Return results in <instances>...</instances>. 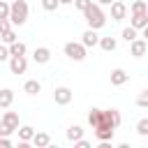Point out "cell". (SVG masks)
<instances>
[{"mask_svg":"<svg viewBox=\"0 0 148 148\" xmlns=\"http://www.w3.org/2000/svg\"><path fill=\"white\" fill-rule=\"evenodd\" d=\"M81 14H83L88 28H92V30H99V28L106 25V14H104L102 5H97V2H92V5H90L88 9H83Z\"/></svg>","mask_w":148,"mask_h":148,"instance_id":"6da1fadb","label":"cell"},{"mask_svg":"<svg viewBox=\"0 0 148 148\" xmlns=\"http://www.w3.org/2000/svg\"><path fill=\"white\" fill-rule=\"evenodd\" d=\"M9 21H12V25H23L28 21V2L25 0H12V5H9Z\"/></svg>","mask_w":148,"mask_h":148,"instance_id":"7a4b0ae2","label":"cell"},{"mask_svg":"<svg viewBox=\"0 0 148 148\" xmlns=\"http://www.w3.org/2000/svg\"><path fill=\"white\" fill-rule=\"evenodd\" d=\"M62 51H65V56L69 58V60H74V62H81V60H86V46L81 44V42H67L65 46H62Z\"/></svg>","mask_w":148,"mask_h":148,"instance_id":"3957f363","label":"cell"},{"mask_svg":"<svg viewBox=\"0 0 148 148\" xmlns=\"http://www.w3.org/2000/svg\"><path fill=\"white\" fill-rule=\"evenodd\" d=\"M72 97H74V92H72L67 86H58V88L53 90V102H56L58 106H67V104L72 102Z\"/></svg>","mask_w":148,"mask_h":148,"instance_id":"277c9868","label":"cell"},{"mask_svg":"<svg viewBox=\"0 0 148 148\" xmlns=\"http://www.w3.org/2000/svg\"><path fill=\"white\" fill-rule=\"evenodd\" d=\"M25 69H28L25 56H9V72L12 74H25Z\"/></svg>","mask_w":148,"mask_h":148,"instance_id":"5b68a950","label":"cell"},{"mask_svg":"<svg viewBox=\"0 0 148 148\" xmlns=\"http://www.w3.org/2000/svg\"><path fill=\"white\" fill-rule=\"evenodd\" d=\"M146 51H148V42H146V39L136 37V39L130 42V56H134V58H143Z\"/></svg>","mask_w":148,"mask_h":148,"instance_id":"8992f818","label":"cell"},{"mask_svg":"<svg viewBox=\"0 0 148 148\" xmlns=\"http://www.w3.org/2000/svg\"><path fill=\"white\" fill-rule=\"evenodd\" d=\"M109 7H111V18H113V21H123V18L127 16V5H125V0H113Z\"/></svg>","mask_w":148,"mask_h":148,"instance_id":"52a82bcc","label":"cell"},{"mask_svg":"<svg viewBox=\"0 0 148 148\" xmlns=\"http://www.w3.org/2000/svg\"><path fill=\"white\" fill-rule=\"evenodd\" d=\"M81 44H83L86 49H92V46H97V44H99V35H97V30L88 28V30L81 35Z\"/></svg>","mask_w":148,"mask_h":148,"instance_id":"ba28073f","label":"cell"},{"mask_svg":"<svg viewBox=\"0 0 148 148\" xmlns=\"http://www.w3.org/2000/svg\"><path fill=\"white\" fill-rule=\"evenodd\" d=\"M32 60H35L37 65H46V62L51 60V49H49V46H37V49L32 51Z\"/></svg>","mask_w":148,"mask_h":148,"instance_id":"9c48e42d","label":"cell"},{"mask_svg":"<svg viewBox=\"0 0 148 148\" xmlns=\"http://www.w3.org/2000/svg\"><path fill=\"white\" fill-rule=\"evenodd\" d=\"M130 81V74L123 69V67H116L113 72H111V86H125Z\"/></svg>","mask_w":148,"mask_h":148,"instance_id":"30bf717a","label":"cell"},{"mask_svg":"<svg viewBox=\"0 0 148 148\" xmlns=\"http://www.w3.org/2000/svg\"><path fill=\"white\" fill-rule=\"evenodd\" d=\"M0 120H2L12 132H16V130H18V113H16V111H5Z\"/></svg>","mask_w":148,"mask_h":148,"instance_id":"8fae6325","label":"cell"},{"mask_svg":"<svg viewBox=\"0 0 148 148\" xmlns=\"http://www.w3.org/2000/svg\"><path fill=\"white\" fill-rule=\"evenodd\" d=\"M14 102V90L12 88H2L0 90V109H9Z\"/></svg>","mask_w":148,"mask_h":148,"instance_id":"7c38bea8","label":"cell"},{"mask_svg":"<svg viewBox=\"0 0 148 148\" xmlns=\"http://www.w3.org/2000/svg\"><path fill=\"white\" fill-rule=\"evenodd\" d=\"M130 25H132V28H136V30L146 28V25H148V14H146V12H143V14H132Z\"/></svg>","mask_w":148,"mask_h":148,"instance_id":"4fadbf2b","label":"cell"},{"mask_svg":"<svg viewBox=\"0 0 148 148\" xmlns=\"http://www.w3.org/2000/svg\"><path fill=\"white\" fill-rule=\"evenodd\" d=\"M16 132H18V139H21V141H28V143H30L32 136H35V127H32V125H18Z\"/></svg>","mask_w":148,"mask_h":148,"instance_id":"5bb4252c","label":"cell"},{"mask_svg":"<svg viewBox=\"0 0 148 148\" xmlns=\"http://www.w3.org/2000/svg\"><path fill=\"white\" fill-rule=\"evenodd\" d=\"M102 51H106V53H111V51H116V46H118V42H116V37H99V44H97Z\"/></svg>","mask_w":148,"mask_h":148,"instance_id":"9a60e30c","label":"cell"},{"mask_svg":"<svg viewBox=\"0 0 148 148\" xmlns=\"http://www.w3.org/2000/svg\"><path fill=\"white\" fill-rule=\"evenodd\" d=\"M32 143H35L37 148H46V146H51V136H49L46 132H35Z\"/></svg>","mask_w":148,"mask_h":148,"instance_id":"2e32d148","label":"cell"},{"mask_svg":"<svg viewBox=\"0 0 148 148\" xmlns=\"http://www.w3.org/2000/svg\"><path fill=\"white\" fill-rule=\"evenodd\" d=\"M42 90V83L37 81V79H28L25 83H23V92H28V95H37Z\"/></svg>","mask_w":148,"mask_h":148,"instance_id":"e0dca14e","label":"cell"},{"mask_svg":"<svg viewBox=\"0 0 148 148\" xmlns=\"http://www.w3.org/2000/svg\"><path fill=\"white\" fill-rule=\"evenodd\" d=\"M9 46V56H25V51H28V46L23 44V42H12V44H7Z\"/></svg>","mask_w":148,"mask_h":148,"instance_id":"ac0fdd59","label":"cell"},{"mask_svg":"<svg viewBox=\"0 0 148 148\" xmlns=\"http://www.w3.org/2000/svg\"><path fill=\"white\" fill-rule=\"evenodd\" d=\"M65 136H67V141L74 143L76 139L83 136V127H81V125H72V127H67V134H65Z\"/></svg>","mask_w":148,"mask_h":148,"instance_id":"d6986e66","label":"cell"},{"mask_svg":"<svg viewBox=\"0 0 148 148\" xmlns=\"http://www.w3.org/2000/svg\"><path fill=\"white\" fill-rule=\"evenodd\" d=\"M143 12H148L146 0H134V2L130 5V14H143Z\"/></svg>","mask_w":148,"mask_h":148,"instance_id":"ffe728a7","label":"cell"},{"mask_svg":"<svg viewBox=\"0 0 148 148\" xmlns=\"http://www.w3.org/2000/svg\"><path fill=\"white\" fill-rule=\"evenodd\" d=\"M99 116H102V109L92 106V109L88 111V125H90V127H97V123H99Z\"/></svg>","mask_w":148,"mask_h":148,"instance_id":"44dd1931","label":"cell"},{"mask_svg":"<svg viewBox=\"0 0 148 148\" xmlns=\"http://www.w3.org/2000/svg\"><path fill=\"white\" fill-rule=\"evenodd\" d=\"M116 130H95V139L97 141H111Z\"/></svg>","mask_w":148,"mask_h":148,"instance_id":"7402d4cb","label":"cell"},{"mask_svg":"<svg viewBox=\"0 0 148 148\" xmlns=\"http://www.w3.org/2000/svg\"><path fill=\"white\" fill-rule=\"evenodd\" d=\"M136 37H139V30H136V28H132V25H130V28H125V30H123V39H125L127 44H130L132 39H136Z\"/></svg>","mask_w":148,"mask_h":148,"instance_id":"603a6c76","label":"cell"},{"mask_svg":"<svg viewBox=\"0 0 148 148\" xmlns=\"http://www.w3.org/2000/svg\"><path fill=\"white\" fill-rule=\"evenodd\" d=\"M136 106H139V109H148V88L136 95Z\"/></svg>","mask_w":148,"mask_h":148,"instance_id":"cb8c5ba5","label":"cell"},{"mask_svg":"<svg viewBox=\"0 0 148 148\" xmlns=\"http://www.w3.org/2000/svg\"><path fill=\"white\" fill-rule=\"evenodd\" d=\"M0 39H2V44H12V42H16L18 37H16V32L9 28V30H5V32L0 35Z\"/></svg>","mask_w":148,"mask_h":148,"instance_id":"d4e9b609","label":"cell"},{"mask_svg":"<svg viewBox=\"0 0 148 148\" xmlns=\"http://www.w3.org/2000/svg\"><path fill=\"white\" fill-rule=\"evenodd\" d=\"M136 134L139 136H148V118H141L136 123Z\"/></svg>","mask_w":148,"mask_h":148,"instance_id":"484cf974","label":"cell"},{"mask_svg":"<svg viewBox=\"0 0 148 148\" xmlns=\"http://www.w3.org/2000/svg\"><path fill=\"white\" fill-rule=\"evenodd\" d=\"M42 7H44L46 12H56V9L60 7V2H58V0H42Z\"/></svg>","mask_w":148,"mask_h":148,"instance_id":"4316f807","label":"cell"},{"mask_svg":"<svg viewBox=\"0 0 148 148\" xmlns=\"http://www.w3.org/2000/svg\"><path fill=\"white\" fill-rule=\"evenodd\" d=\"M72 5H74V7L79 9V12H83V9H88V7L92 5V0H74Z\"/></svg>","mask_w":148,"mask_h":148,"instance_id":"83f0119b","label":"cell"},{"mask_svg":"<svg viewBox=\"0 0 148 148\" xmlns=\"http://www.w3.org/2000/svg\"><path fill=\"white\" fill-rule=\"evenodd\" d=\"M0 18H9V2L0 0Z\"/></svg>","mask_w":148,"mask_h":148,"instance_id":"f1b7e54d","label":"cell"},{"mask_svg":"<svg viewBox=\"0 0 148 148\" xmlns=\"http://www.w3.org/2000/svg\"><path fill=\"white\" fill-rule=\"evenodd\" d=\"M9 60V46L7 44H0V62Z\"/></svg>","mask_w":148,"mask_h":148,"instance_id":"f546056e","label":"cell"},{"mask_svg":"<svg viewBox=\"0 0 148 148\" xmlns=\"http://www.w3.org/2000/svg\"><path fill=\"white\" fill-rule=\"evenodd\" d=\"M74 146H76V148H90V141L81 136V139H76V141H74Z\"/></svg>","mask_w":148,"mask_h":148,"instance_id":"4dcf8cb0","label":"cell"},{"mask_svg":"<svg viewBox=\"0 0 148 148\" xmlns=\"http://www.w3.org/2000/svg\"><path fill=\"white\" fill-rule=\"evenodd\" d=\"M9 28H12V21H9V18H0V35H2L5 30H9Z\"/></svg>","mask_w":148,"mask_h":148,"instance_id":"1f68e13d","label":"cell"},{"mask_svg":"<svg viewBox=\"0 0 148 148\" xmlns=\"http://www.w3.org/2000/svg\"><path fill=\"white\" fill-rule=\"evenodd\" d=\"M14 143H12V139L9 136H0V148H12Z\"/></svg>","mask_w":148,"mask_h":148,"instance_id":"d6a6232c","label":"cell"},{"mask_svg":"<svg viewBox=\"0 0 148 148\" xmlns=\"http://www.w3.org/2000/svg\"><path fill=\"white\" fill-rule=\"evenodd\" d=\"M9 134H12V130H9V127L0 120V136H9Z\"/></svg>","mask_w":148,"mask_h":148,"instance_id":"836d02e7","label":"cell"},{"mask_svg":"<svg viewBox=\"0 0 148 148\" xmlns=\"http://www.w3.org/2000/svg\"><path fill=\"white\" fill-rule=\"evenodd\" d=\"M113 0H97V5H102V7H109Z\"/></svg>","mask_w":148,"mask_h":148,"instance_id":"e575fe53","label":"cell"},{"mask_svg":"<svg viewBox=\"0 0 148 148\" xmlns=\"http://www.w3.org/2000/svg\"><path fill=\"white\" fill-rule=\"evenodd\" d=\"M141 30H143V39L148 42V25H146V28H141Z\"/></svg>","mask_w":148,"mask_h":148,"instance_id":"d590c367","label":"cell"},{"mask_svg":"<svg viewBox=\"0 0 148 148\" xmlns=\"http://www.w3.org/2000/svg\"><path fill=\"white\" fill-rule=\"evenodd\" d=\"M58 2H60V5H72L74 0H58Z\"/></svg>","mask_w":148,"mask_h":148,"instance_id":"8d00e7d4","label":"cell"},{"mask_svg":"<svg viewBox=\"0 0 148 148\" xmlns=\"http://www.w3.org/2000/svg\"><path fill=\"white\" fill-rule=\"evenodd\" d=\"M143 139H146V141H148V136H143Z\"/></svg>","mask_w":148,"mask_h":148,"instance_id":"74e56055","label":"cell"},{"mask_svg":"<svg viewBox=\"0 0 148 148\" xmlns=\"http://www.w3.org/2000/svg\"><path fill=\"white\" fill-rule=\"evenodd\" d=\"M146 14H148V12H146Z\"/></svg>","mask_w":148,"mask_h":148,"instance_id":"f35d334b","label":"cell"}]
</instances>
